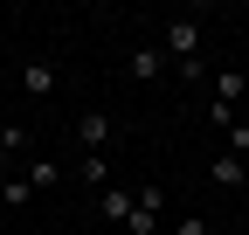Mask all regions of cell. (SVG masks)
Wrapping results in <instances>:
<instances>
[{
	"mask_svg": "<svg viewBox=\"0 0 249 235\" xmlns=\"http://www.w3.org/2000/svg\"><path fill=\"white\" fill-rule=\"evenodd\" d=\"M166 55H173V76H208L201 69V21L194 14H173L166 21Z\"/></svg>",
	"mask_w": 249,
	"mask_h": 235,
	"instance_id": "cell-1",
	"label": "cell"
},
{
	"mask_svg": "<svg viewBox=\"0 0 249 235\" xmlns=\"http://www.w3.org/2000/svg\"><path fill=\"white\" fill-rule=\"evenodd\" d=\"M70 132L83 138V152H104V145H111V132H118V125H111V111H83V118H76V125H70Z\"/></svg>",
	"mask_w": 249,
	"mask_h": 235,
	"instance_id": "cell-2",
	"label": "cell"
},
{
	"mask_svg": "<svg viewBox=\"0 0 249 235\" xmlns=\"http://www.w3.org/2000/svg\"><path fill=\"white\" fill-rule=\"evenodd\" d=\"M166 63H173V55H166V49H152V42L124 55V69H132V76H145V83H152V76H166Z\"/></svg>",
	"mask_w": 249,
	"mask_h": 235,
	"instance_id": "cell-3",
	"label": "cell"
},
{
	"mask_svg": "<svg viewBox=\"0 0 249 235\" xmlns=\"http://www.w3.org/2000/svg\"><path fill=\"white\" fill-rule=\"evenodd\" d=\"M55 83H62L55 63H28V69H21V90H28V97H55Z\"/></svg>",
	"mask_w": 249,
	"mask_h": 235,
	"instance_id": "cell-4",
	"label": "cell"
},
{
	"mask_svg": "<svg viewBox=\"0 0 249 235\" xmlns=\"http://www.w3.org/2000/svg\"><path fill=\"white\" fill-rule=\"evenodd\" d=\"M97 208H104L111 221H132V208H139V194H132V187H104V194H97Z\"/></svg>",
	"mask_w": 249,
	"mask_h": 235,
	"instance_id": "cell-5",
	"label": "cell"
},
{
	"mask_svg": "<svg viewBox=\"0 0 249 235\" xmlns=\"http://www.w3.org/2000/svg\"><path fill=\"white\" fill-rule=\"evenodd\" d=\"M208 180H214V187H242V180H249V159H235V152H222V159L208 166Z\"/></svg>",
	"mask_w": 249,
	"mask_h": 235,
	"instance_id": "cell-6",
	"label": "cell"
},
{
	"mask_svg": "<svg viewBox=\"0 0 249 235\" xmlns=\"http://www.w3.org/2000/svg\"><path fill=\"white\" fill-rule=\"evenodd\" d=\"M76 180H83V187H111V159H104V152H83Z\"/></svg>",
	"mask_w": 249,
	"mask_h": 235,
	"instance_id": "cell-7",
	"label": "cell"
},
{
	"mask_svg": "<svg viewBox=\"0 0 249 235\" xmlns=\"http://www.w3.org/2000/svg\"><path fill=\"white\" fill-rule=\"evenodd\" d=\"M21 180H28V187H55V180H62V166L42 152V159H28V173H21Z\"/></svg>",
	"mask_w": 249,
	"mask_h": 235,
	"instance_id": "cell-8",
	"label": "cell"
},
{
	"mask_svg": "<svg viewBox=\"0 0 249 235\" xmlns=\"http://www.w3.org/2000/svg\"><path fill=\"white\" fill-rule=\"evenodd\" d=\"M242 90H249L242 69H222V76H214V97H222V104H242Z\"/></svg>",
	"mask_w": 249,
	"mask_h": 235,
	"instance_id": "cell-9",
	"label": "cell"
},
{
	"mask_svg": "<svg viewBox=\"0 0 249 235\" xmlns=\"http://www.w3.org/2000/svg\"><path fill=\"white\" fill-rule=\"evenodd\" d=\"M0 152H28V125H0Z\"/></svg>",
	"mask_w": 249,
	"mask_h": 235,
	"instance_id": "cell-10",
	"label": "cell"
},
{
	"mask_svg": "<svg viewBox=\"0 0 249 235\" xmlns=\"http://www.w3.org/2000/svg\"><path fill=\"white\" fill-rule=\"evenodd\" d=\"M28 194H35L28 180H7V187H0V201H7V208H28Z\"/></svg>",
	"mask_w": 249,
	"mask_h": 235,
	"instance_id": "cell-11",
	"label": "cell"
},
{
	"mask_svg": "<svg viewBox=\"0 0 249 235\" xmlns=\"http://www.w3.org/2000/svg\"><path fill=\"white\" fill-rule=\"evenodd\" d=\"M152 215H160V208H132V221H124V228H132V235H152Z\"/></svg>",
	"mask_w": 249,
	"mask_h": 235,
	"instance_id": "cell-12",
	"label": "cell"
},
{
	"mask_svg": "<svg viewBox=\"0 0 249 235\" xmlns=\"http://www.w3.org/2000/svg\"><path fill=\"white\" fill-rule=\"evenodd\" d=\"M229 152H235V159H249V125H235V132H229Z\"/></svg>",
	"mask_w": 249,
	"mask_h": 235,
	"instance_id": "cell-13",
	"label": "cell"
},
{
	"mask_svg": "<svg viewBox=\"0 0 249 235\" xmlns=\"http://www.w3.org/2000/svg\"><path fill=\"white\" fill-rule=\"evenodd\" d=\"M173 235H208V221H201V215H187V221H180Z\"/></svg>",
	"mask_w": 249,
	"mask_h": 235,
	"instance_id": "cell-14",
	"label": "cell"
},
{
	"mask_svg": "<svg viewBox=\"0 0 249 235\" xmlns=\"http://www.w3.org/2000/svg\"><path fill=\"white\" fill-rule=\"evenodd\" d=\"M0 166H7V152H0Z\"/></svg>",
	"mask_w": 249,
	"mask_h": 235,
	"instance_id": "cell-15",
	"label": "cell"
}]
</instances>
